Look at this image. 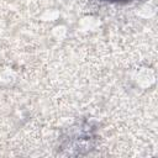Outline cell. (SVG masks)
Instances as JSON below:
<instances>
[{"instance_id": "1", "label": "cell", "mask_w": 158, "mask_h": 158, "mask_svg": "<svg viewBox=\"0 0 158 158\" xmlns=\"http://www.w3.org/2000/svg\"><path fill=\"white\" fill-rule=\"evenodd\" d=\"M110 1H126V0H110Z\"/></svg>"}]
</instances>
